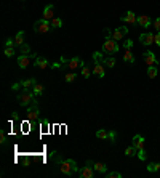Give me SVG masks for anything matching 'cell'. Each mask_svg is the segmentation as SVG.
Segmentation results:
<instances>
[{"label": "cell", "instance_id": "obj_8", "mask_svg": "<svg viewBox=\"0 0 160 178\" xmlns=\"http://www.w3.org/2000/svg\"><path fill=\"white\" fill-rule=\"evenodd\" d=\"M128 34V27H125V26H120V27H117V29L112 32V39L114 40H123L125 39V35Z\"/></svg>", "mask_w": 160, "mask_h": 178}, {"label": "cell", "instance_id": "obj_39", "mask_svg": "<svg viewBox=\"0 0 160 178\" xmlns=\"http://www.w3.org/2000/svg\"><path fill=\"white\" fill-rule=\"evenodd\" d=\"M16 44H15V40H11V39H8L7 42H5V47H15Z\"/></svg>", "mask_w": 160, "mask_h": 178}, {"label": "cell", "instance_id": "obj_16", "mask_svg": "<svg viewBox=\"0 0 160 178\" xmlns=\"http://www.w3.org/2000/svg\"><path fill=\"white\" fill-rule=\"evenodd\" d=\"M123 61H125L126 64H135V56H133V53H131V48H125Z\"/></svg>", "mask_w": 160, "mask_h": 178}, {"label": "cell", "instance_id": "obj_15", "mask_svg": "<svg viewBox=\"0 0 160 178\" xmlns=\"http://www.w3.org/2000/svg\"><path fill=\"white\" fill-rule=\"evenodd\" d=\"M133 146L138 149V151L139 149H144V138L141 137V135H135L133 137Z\"/></svg>", "mask_w": 160, "mask_h": 178}, {"label": "cell", "instance_id": "obj_25", "mask_svg": "<svg viewBox=\"0 0 160 178\" xmlns=\"http://www.w3.org/2000/svg\"><path fill=\"white\" fill-rule=\"evenodd\" d=\"M32 92H34L37 96H40L42 93H43V85H40V83H35V85L32 87Z\"/></svg>", "mask_w": 160, "mask_h": 178}, {"label": "cell", "instance_id": "obj_11", "mask_svg": "<svg viewBox=\"0 0 160 178\" xmlns=\"http://www.w3.org/2000/svg\"><path fill=\"white\" fill-rule=\"evenodd\" d=\"M55 18V7L53 5H46L43 8V15H42V20H46V21H51Z\"/></svg>", "mask_w": 160, "mask_h": 178}, {"label": "cell", "instance_id": "obj_41", "mask_svg": "<svg viewBox=\"0 0 160 178\" xmlns=\"http://www.w3.org/2000/svg\"><path fill=\"white\" fill-rule=\"evenodd\" d=\"M155 44H157V45L160 47V32H159L157 35H155Z\"/></svg>", "mask_w": 160, "mask_h": 178}, {"label": "cell", "instance_id": "obj_23", "mask_svg": "<svg viewBox=\"0 0 160 178\" xmlns=\"http://www.w3.org/2000/svg\"><path fill=\"white\" fill-rule=\"evenodd\" d=\"M50 23H51V27H53V29H56V27H61V26H63V20H61V18H58V16H55Z\"/></svg>", "mask_w": 160, "mask_h": 178}, {"label": "cell", "instance_id": "obj_6", "mask_svg": "<svg viewBox=\"0 0 160 178\" xmlns=\"http://www.w3.org/2000/svg\"><path fill=\"white\" fill-rule=\"evenodd\" d=\"M39 114H40V111H39V107H37V101H34L31 106H27V119H29V122L37 120Z\"/></svg>", "mask_w": 160, "mask_h": 178}, {"label": "cell", "instance_id": "obj_22", "mask_svg": "<svg viewBox=\"0 0 160 178\" xmlns=\"http://www.w3.org/2000/svg\"><path fill=\"white\" fill-rule=\"evenodd\" d=\"M102 64H106V66H107V68H111V69H112V68H114V66H115V58H114V56H112V55H111V56H109V58H106V59H104V61H102Z\"/></svg>", "mask_w": 160, "mask_h": 178}, {"label": "cell", "instance_id": "obj_4", "mask_svg": "<svg viewBox=\"0 0 160 178\" xmlns=\"http://www.w3.org/2000/svg\"><path fill=\"white\" fill-rule=\"evenodd\" d=\"M53 27H51V23L46 21V20H39L34 23V31L37 34H46V32H50Z\"/></svg>", "mask_w": 160, "mask_h": 178}, {"label": "cell", "instance_id": "obj_28", "mask_svg": "<svg viewBox=\"0 0 160 178\" xmlns=\"http://www.w3.org/2000/svg\"><path fill=\"white\" fill-rule=\"evenodd\" d=\"M160 168V164H155V162H150V164H147V172H157Z\"/></svg>", "mask_w": 160, "mask_h": 178}, {"label": "cell", "instance_id": "obj_2", "mask_svg": "<svg viewBox=\"0 0 160 178\" xmlns=\"http://www.w3.org/2000/svg\"><path fill=\"white\" fill-rule=\"evenodd\" d=\"M35 101V93L32 92V88H26L22 93L18 95V103L21 106H31Z\"/></svg>", "mask_w": 160, "mask_h": 178}, {"label": "cell", "instance_id": "obj_9", "mask_svg": "<svg viewBox=\"0 0 160 178\" xmlns=\"http://www.w3.org/2000/svg\"><path fill=\"white\" fill-rule=\"evenodd\" d=\"M67 66L72 69V71H75V69H82L85 64H83L82 61V58H79V56H74L72 59H69V63H67Z\"/></svg>", "mask_w": 160, "mask_h": 178}, {"label": "cell", "instance_id": "obj_34", "mask_svg": "<svg viewBox=\"0 0 160 178\" xmlns=\"http://www.w3.org/2000/svg\"><path fill=\"white\" fill-rule=\"evenodd\" d=\"M107 178H122V173H119V172H109V173H107Z\"/></svg>", "mask_w": 160, "mask_h": 178}, {"label": "cell", "instance_id": "obj_27", "mask_svg": "<svg viewBox=\"0 0 160 178\" xmlns=\"http://www.w3.org/2000/svg\"><path fill=\"white\" fill-rule=\"evenodd\" d=\"M19 51H21V55H31V47L27 44H22L19 47Z\"/></svg>", "mask_w": 160, "mask_h": 178}, {"label": "cell", "instance_id": "obj_13", "mask_svg": "<svg viewBox=\"0 0 160 178\" xmlns=\"http://www.w3.org/2000/svg\"><path fill=\"white\" fill-rule=\"evenodd\" d=\"M122 21H125V23H130V24H135V23H138V18H136V15L133 11H126L123 16L120 18Z\"/></svg>", "mask_w": 160, "mask_h": 178}, {"label": "cell", "instance_id": "obj_38", "mask_svg": "<svg viewBox=\"0 0 160 178\" xmlns=\"http://www.w3.org/2000/svg\"><path fill=\"white\" fill-rule=\"evenodd\" d=\"M123 47H125V48H131V47H133V42H131V40H125Z\"/></svg>", "mask_w": 160, "mask_h": 178}, {"label": "cell", "instance_id": "obj_1", "mask_svg": "<svg viewBox=\"0 0 160 178\" xmlns=\"http://www.w3.org/2000/svg\"><path fill=\"white\" fill-rule=\"evenodd\" d=\"M59 170L63 175H74L75 172H77V164H75L74 159H66V161H61L59 162Z\"/></svg>", "mask_w": 160, "mask_h": 178}, {"label": "cell", "instance_id": "obj_31", "mask_svg": "<svg viewBox=\"0 0 160 178\" xmlns=\"http://www.w3.org/2000/svg\"><path fill=\"white\" fill-rule=\"evenodd\" d=\"M93 59H95V63H102L104 59H102V55L99 53V51H95L93 53Z\"/></svg>", "mask_w": 160, "mask_h": 178}, {"label": "cell", "instance_id": "obj_33", "mask_svg": "<svg viewBox=\"0 0 160 178\" xmlns=\"http://www.w3.org/2000/svg\"><path fill=\"white\" fill-rule=\"evenodd\" d=\"M82 74H83V77H85V79H88V77H90V74H91V69L88 66H83L82 68Z\"/></svg>", "mask_w": 160, "mask_h": 178}, {"label": "cell", "instance_id": "obj_10", "mask_svg": "<svg viewBox=\"0 0 160 178\" xmlns=\"http://www.w3.org/2000/svg\"><path fill=\"white\" fill-rule=\"evenodd\" d=\"M139 42L143 45H146V47H149V45H152V44H155V35L154 34H141L139 35Z\"/></svg>", "mask_w": 160, "mask_h": 178}, {"label": "cell", "instance_id": "obj_21", "mask_svg": "<svg viewBox=\"0 0 160 178\" xmlns=\"http://www.w3.org/2000/svg\"><path fill=\"white\" fill-rule=\"evenodd\" d=\"M19 83H21L22 88H32L37 82H35V79H27V80H22V82H19Z\"/></svg>", "mask_w": 160, "mask_h": 178}, {"label": "cell", "instance_id": "obj_19", "mask_svg": "<svg viewBox=\"0 0 160 178\" xmlns=\"http://www.w3.org/2000/svg\"><path fill=\"white\" fill-rule=\"evenodd\" d=\"M35 66L39 69H46V68H48V61H46L45 58H40V56H39V58L35 59Z\"/></svg>", "mask_w": 160, "mask_h": 178}, {"label": "cell", "instance_id": "obj_30", "mask_svg": "<svg viewBox=\"0 0 160 178\" xmlns=\"http://www.w3.org/2000/svg\"><path fill=\"white\" fill-rule=\"evenodd\" d=\"M75 77H77V76H75V71H72V72H69V74H66V76H64L66 82H74Z\"/></svg>", "mask_w": 160, "mask_h": 178}, {"label": "cell", "instance_id": "obj_20", "mask_svg": "<svg viewBox=\"0 0 160 178\" xmlns=\"http://www.w3.org/2000/svg\"><path fill=\"white\" fill-rule=\"evenodd\" d=\"M15 44H16V47H21L22 44H24V32L22 31H19L16 34V37H15Z\"/></svg>", "mask_w": 160, "mask_h": 178}, {"label": "cell", "instance_id": "obj_24", "mask_svg": "<svg viewBox=\"0 0 160 178\" xmlns=\"http://www.w3.org/2000/svg\"><path fill=\"white\" fill-rule=\"evenodd\" d=\"M157 74H159V71H157V68H155V66H149L147 68V76L150 79H155V77H157Z\"/></svg>", "mask_w": 160, "mask_h": 178}, {"label": "cell", "instance_id": "obj_26", "mask_svg": "<svg viewBox=\"0 0 160 178\" xmlns=\"http://www.w3.org/2000/svg\"><path fill=\"white\" fill-rule=\"evenodd\" d=\"M96 137L99 138V140H106L107 137H109V132H106L104 128H99V130L96 132Z\"/></svg>", "mask_w": 160, "mask_h": 178}, {"label": "cell", "instance_id": "obj_18", "mask_svg": "<svg viewBox=\"0 0 160 178\" xmlns=\"http://www.w3.org/2000/svg\"><path fill=\"white\" fill-rule=\"evenodd\" d=\"M93 168H95V172H98V173H106V170H107L106 164H102V162H95L93 164Z\"/></svg>", "mask_w": 160, "mask_h": 178}, {"label": "cell", "instance_id": "obj_5", "mask_svg": "<svg viewBox=\"0 0 160 178\" xmlns=\"http://www.w3.org/2000/svg\"><path fill=\"white\" fill-rule=\"evenodd\" d=\"M37 58H39V56H37L35 53H32V55H19L18 56V66H19L21 69H26L31 64L32 59H37Z\"/></svg>", "mask_w": 160, "mask_h": 178}, {"label": "cell", "instance_id": "obj_29", "mask_svg": "<svg viewBox=\"0 0 160 178\" xmlns=\"http://www.w3.org/2000/svg\"><path fill=\"white\" fill-rule=\"evenodd\" d=\"M136 152H138V149H136V148L133 146V144H131V146H128V148L125 149V154H126V156H130V157H131V156H135Z\"/></svg>", "mask_w": 160, "mask_h": 178}, {"label": "cell", "instance_id": "obj_7", "mask_svg": "<svg viewBox=\"0 0 160 178\" xmlns=\"http://www.w3.org/2000/svg\"><path fill=\"white\" fill-rule=\"evenodd\" d=\"M91 165H93V162L91 161H87V165L80 170L79 175L82 176V178H93V175H95V168H93Z\"/></svg>", "mask_w": 160, "mask_h": 178}, {"label": "cell", "instance_id": "obj_3", "mask_svg": "<svg viewBox=\"0 0 160 178\" xmlns=\"http://www.w3.org/2000/svg\"><path fill=\"white\" fill-rule=\"evenodd\" d=\"M102 51L107 55H115L117 51H119V44H117V40L112 39V35H107L104 44H102Z\"/></svg>", "mask_w": 160, "mask_h": 178}, {"label": "cell", "instance_id": "obj_12", "mask_svg": "<svg viewBox=\"0 0 160 178\" xmlns=\"http://www.w3.org/2000/svg\"><path fill=\"white\" fill-rule=\"evenodd\" d=\"M143 59L146 61V64H149V66H154V64L159 63L152 51H144V53H143Z\"/></svg>", "mask_w": 160, "mask_h": 178}, {"label": "cell", "instance_id": "obj_14", "mask_svg": "<svg viewBox=\"0 0 160 178\" xmlns=\"http://www.w3.org/2000/svg\"><path fill=\"white\" fill-rule=\"evenodd\" d=\"M93 74H95L96 77H99V79L104 77L106 71H104V66H102V63H95V68H93Z\"/></svg>", "mask_w": 160, "mask_h": 178}, {"label": "cell", "instance_id": "obj_17", "mask_svg": "<svg viewBox=\"0 0 160 178\" xmlns=\"http://www.w3.org/2000/svg\"><path fill=\"white\" fill-rule=\"evenodd\" d=\"M138 24H139L141 27H150V18L146 16V15L138 16Z\"/></svg>", "mask_w": 160, "mask_h": 178}, {"label": "cell", "instance_id": "obj_37", "mask_svg": "<svg viewBox=\"0 0 160 178\" xmlns=\"http://www.w3.org/2000/svg\"><path fill=\"white\" fill-rule=\"evenodd\" d=\"M138 156H139L141 161H146V152H144V149H139V151H138Z\"/></svg>", "mask_w": 160, "mask_h": 178}, {"label": "cell", "instance_id": "obj_36", "mask_svg": "<svg viewBox=\"0 0 160 178\" xmlns=\"http://www.w3.org/2000/svg\"><path fill=\"white\" fill-rule=\"evenodd\" d=\"M152 26H154L155 29H157V31L160 32V18H157V20H155V21L152 23Z\"/></svg>", "mask_w": 160, "mask_h": 178}, {"label": "cell", "instance_id": "obj_32", "mask_svg": "<svg viewBox=\"0 0 160 178\" xmlns=\"http://www.w3.org/2000/svg\"><path fill=\"white\" fill-rule=\"evenodd\" d=\"M3 53H5V56H8V58H11V56H15V50H13V47H7Z\"/></svg>", "mask_w": 160, "mask_h": 178}, {"label": "cell", "instance_id": "obj_42", "mask_svg": "<svg viewBox=\"0 0 160 178\" xmlns=\"http://www.w3.org/2000/svg\"><path fill=\"white\" fill-rule=\"evenodd\" d=\"M59 66H61L59 63H53V64H51V68H59Z\"/></svg>", "mask_w": 160, "mask_h": 178}, {"label": "cell", "instance_id": "obj_35", "mask_svg": "<svg viewBox=\"0 0 160 178\" xmlns=\"http://www.w3.org/2000/svg\"><path fill=\"white\" fill-rule=\"evenodd\" d=\"M0 143L5 144L7 143V135H5V130H0Z\"/></svg>", "mask_w": 160, "mask_h": 178}, {"label": "cell", "instance_id": "obj_40", "mask_svg": "<svg viewBox=\"0 0 160 178\" xmlns=\"http://www.w3.org/2000/svg\"><path fill=\"white\" fill-rule=\"evenodd\" d=\"M107 138H109L111 141L114 143V141H115V132H109V137H107Z\"/></svg>", "mask_w": 160, "mask_h": 178}]
</instances>
